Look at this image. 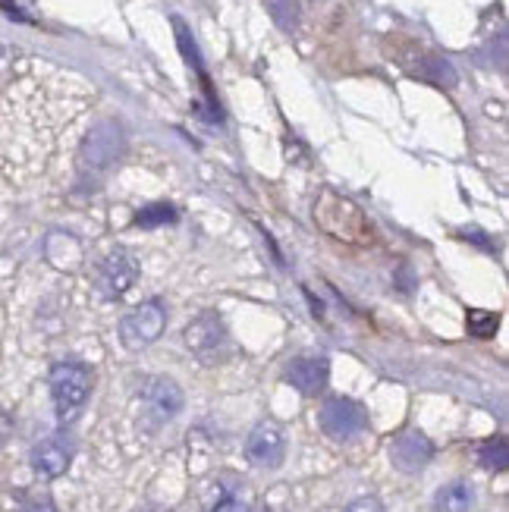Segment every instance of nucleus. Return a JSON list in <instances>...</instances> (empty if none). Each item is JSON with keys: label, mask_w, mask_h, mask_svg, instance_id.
Returning a JSON list of instances; mask_svg holds the SVG:
<instances>
[{"label": "nucleus", "mask_w": 509, "mask_h": 512, "mask_svg": "<svg viewBox=\"0 0 509 512\" xmlns=\"http://www.w3.org/2000/svg\"><path fill=\"white\" fill-rule=\"evenodd\" d=\"M286 384H293L302 396H318L324 393L327 381H330V365L327 359H315V355H302V359H293L286 365Z\"/></svg>", "instance_id": "12"}, {"label": "nucleus", "mask_w": 509, "mask_h": 512, "mask_svg": "<svg viewBox=\"0 0 509 512\" xmlns=\"http://www.w3.org/2000/svg\"><path fill=\"white\" fill-rule=\"evenodd\" d=\"M466 324H469V333L478 340H491L494 333L500 330V315L497 311H481V308H472L466 315Z\"/></svg>", "instance_id": "17"}, {"label": "nucleus", "mask_w": 509, "mask_h": 512, "mask_svg": "<svg viewBox=\"0 0 509 512\" xmlns=\"http://www.w3.org/2000/svg\"><path fill=\"white\" fill-rule=\"evenodd\" d=\"M173 32H176V44H180V51H183L186 63L192 66V70H195L198 76H205V63H202V51H198V44H195V38H192L189 26H186V22H183L180 16H173Z\"/></svg>", "instance_id": "14"}, {"label": "nucleus", "mask_w": 509, "mask_h": 512, "mask_svg": "<svg viewBox=\"0 0 509 512\" xmlns=\"http://www.w3.org/2000/svg\"><path fill=\"white\" fill-rule=\"evenodd\" d=\"M4 60H7V48L0 44V66H4Z\"/></svg>", "instance_id": "24"}, {"label": "nucleus", "mask_w": 509, "mask_h": 512, "mask_svg": "<svg viewBox=\"0 0 509 512\" xmlns=\"http://www.w3.org/2000/svg\"><path fill=\"white\" fill-rule=\"evenodd\" d=\"M211 512H252L249 503H242L239 497H227V500H220Z\"/></svg>", "instance_id": "21"}, {"label": "nucleus", "mask_w": 509, "mask_h": 512, "mask_svg": "<svg viewBox=\"0 0 509 512\" xmlns=\"http://www.w3.org/2000/svg\"><path fill=\"white\" fill-rule=\"evenodd\" d=\"M167 327V308L161 299H148L142 305H136L129 315L120 321V340L126 349L139 352L145 346H151L154 340L161 337Z\"/></svg>", "instance_id": "5"}, {"label": "nucleus", "mask_w": 509, "mask_h": 512, "mask_svg": "<svg viewBox=\"0 0 509 512\" xmlns=\"http://www.w3.org/2000/svg\"><path fill=\"white\" fill-rule=\"evenodd\" d=\"M268 10H271L274 22L283 32L296 29V7H293V0H268Z\"/></svg>", "instance_id": "19"}, {"label": "nucleus", "mask_w": 509, "mask_h": 512, "mask_svg": "<svg viewBox=\"0 0 509 512\" xmlns=\"http://www.w3.org/2000/svg\"><path fill=\"white\" fill-rule=\"evenodd\" d=\"M246 456L255 469H264V472L280 469L286 459V434L280 431V425H274V421H258L246 440Z\"/></svg>", "instance_id": "8"}, {"label": "nucleus", "mask_w": 509, "mask_h": 512, "mask_svg": "<svg viewBox=\"0 0 509 512\" xmlns=\"http://www.w3.org/2000/svg\"><path fill=\"white\" fill-rule=\"evenodd\" d=\"M176 224V208L167 205V202H158V205H148L136 214V227L142 230H154V227H170Z\"/></svg>", "instance_id": "16"}, {"label": "nucleus", "mask_w": 509, "mask_h": 512, "mask_svg": "<svg viewBox=\"0 0 509 512\" xmlns=\"http://www.w3.org/2000/svg\"><path fill=\"white\" fill-rule=\"evenodd\" d=\"M478 462L488 472H506L509 469V447H506V440L503 437H491L488 443H481Z\"/></svg>", "instance_id": "15"}, {"label": "nucleus", "mask_w": 509, "mask_h": 512, "mask_svg": "<svg viewBox=\"0 0 509 512\" xmlns=\"http://www.w3.org/2000/svg\"><path fill=\"white\" fill-rule=\"evenodd\" d=\"M425 79H434L440 85H456V70H453V63L444 60V57H428V66L422 70Z\"/></svg>", "instance_id": "18"}, {"label": "nucleus", "mask_w": 509, "mask_h": 512, "mask_svg": "<svg viewBox=\"0 0 509 512\" xmlns=\"http://www.w3.org/2000/svg\"><path fill=\"white\" fill-rule=\"evenodd\" d=\"M400 286H403V293H409V289L415 286L412 277H409V264H403V271H400Z\"/></svg>", "instance_id": "22"}, {"label": "nucleus", "mask_w": 509, "mask_h": 512, "mask_svg": "<svg viewBox=\"0 0 509 512\" xmlns=\"http://www.w3.org/2000/svg\"><path fill=\"white\" fill-rule=\"evenodd\" d=\"M92 396V371L82 362H60L51 368V403L60 425H70Z\"/></svg>", "instance_id": "2"}, {"label": "nucleus", "mask_w": 509, "mask_h": 512, "mask_svg": "<svg viewBox=\"0 0 509 512\" xmlns=\"http://www.w3.org/2000/svg\"><path fill=\"white\" fill-rule=\"evenodd\" d=\"M431 459H434V443L422 431L409 428V431H400L390 440V462L406 475L422 472Z\"/></svg>", "instance_id": "10"}, {"label": "nucleus", "mask_w": 509, "mask_h": 512, "mask_svg": "<svg viewBox=\"0 0 509 512\" xmlns=\"http://www.w3.org/2000/svg\"><path fill=\"white\" fill-rule=\"evenodd\" d=\"M186 396L180 384L170 381V377H148L142 384V415H145V428L158 431L183 412Z\"/></svg>", "instance_id": "3"}, {"label": "nucleus", "mask_w": 509, "mask_h": 512, "mask_svg": "<svg viewBox=\"0 0 509 512\" xmlns=\"http://www.w3.org/2000/svg\"><path fill=\"white\" fill-rule=\"evenodd\" d=\"M343 512H384V503L378 497H359V500H352Z\"/></svg>", "instance_id": "20"}, {"label": "nucleus", "mask_w": 509, "mask_h": 512, "mask_svg": "<svg viewBox=\"0 0 509 512\" xmlns=\"http://www.w3.org/2000/svg\"><path fill=\"white\" fill-rule=\"evenodd\" d=\"M318 421L330 440L349 443L368 431V409L349 396H330L318 412Z\"/></svg>", "instance_id": "4"}, {"label": "nucleus", "mask_w": 509, "mask_h": 512, "mask_svg": "<svg viewBox=\"0 0 509 512\" xmlns=\"http://www.w3.org/2000/svg\"><path fill=\"white\" fill-rule=\"evenodd\" d=\"M315 224L327 236H334L337 242H349V246H365L371 239V224L362 208L334 189H324L315 202Z\"/></svg>", "instance_id": "1"}, {"label": "nucleus", "mask_w": 509, "mask_h": 512, "mask_svg": "<svg viewBox=\"0 0 509 512\" xmlns=\"http://www.w3.org/2000/svg\"><path fill=\"white\" fill-rule=\"evenodd\" d=\"M183 340H186L189 352H195L202 362H217V359H224L227 349H230L227 324L220 321V315H214V311H205V315H198V318L183 330Z\"/></svg>", "instance_id": "7"}, {"label": "nucleus", "mask_w": 509, "mask_h": 512, "mask_svg": "<svg viewBox=\"0 0 509 512\" xmlns=\"http://www.w3.org/2000/svg\"><path fill=\"white\" fill-rule=\"evenodd\" d=\"M73 456H76V443L70 434H51V437H44L41 443H35V450H32V469L38 478L44 481H54L60 478L66 469L73 465Z\"/></svg>", "instance_id": "9"}, {"label": "nucleus", "mask_w": 509, "mask_h": 512, "mask_svg": "<svg viewBox=\"0 0 509 512\" xmlns=\"http://www.w3.org/2000/svg\"><path fill=\"white\" fill-rule=\"evenodd\" d=\"M139 277V264L129 252H114L101 261V271H98V293L104 299H120L126 289L136 283Z\"/></svg>", "instance_id": "11"}, {"label": "nucleus", "mask_w": 509, "mask_h": 512, "mask_svg": "<svg viewBox=\"0 0 509 512\" xmlns=\"http://www.w3.org/2000/svg\"><path fill=\"white\" fill-rule=\"evenodd\" d=\"M475 506V487L469 481H450L434 494V512H469Z\"/></svg>", "instance_id": "13"}, {"label": "nucleus", "mask_w": 509, "mask_h": 512, "mask_svg": "<svg viewBox=\"0 0 509 512\" xmlns=\"http://www.w3.org/2000/svg\"><path fill=\"white\" fill-rule=\"evenodd\" d=\"M26 512H57V509H54L51 503H35V506H29Z\"/></svg>", "instance_id": "23"}, {"label": "nucleus", "mask_w": 509, "mask_h": 512, "mask_svg": "<svg viewBox=\"0 0 509 512\" xmlns=\"http://www.w3.org/2000/svg\"><path fill=\"white\" fill-rule=\"evenodd\" d=\"M120 151H123V126L117 120H101L85 136L82 151H79V164H82V170L98 173L114 164L120 158Z\"/></svg>", "instance_id": "6"}]
</instances>
